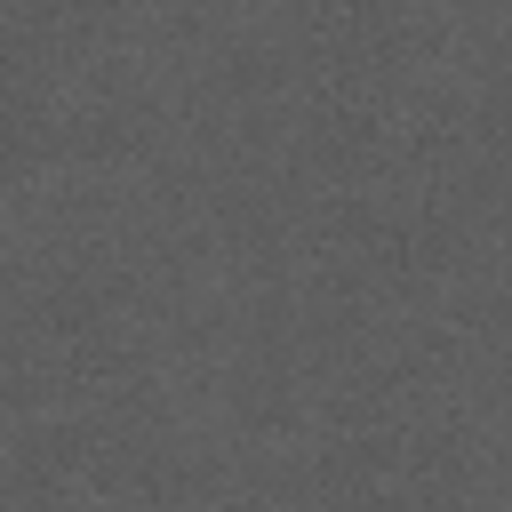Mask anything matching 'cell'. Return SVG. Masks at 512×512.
<instances>
[{
  "label": "cell",
  "instance_id": "1",
  "mask_svg": "<svg viewBox=\"0 0 512 512\" xmlns=\"http://www.w3.org/2000/svg\"><path fill=\"white\" fill-rule=\"evenodd\" d=\"M48 168H64V104H56V72L0 32V192L40 184Z\"/></svg>",
  "mask_w": 512,
  "mask_h": 512
},
{
  "label": "cell",
  "instance_id": "2",
  "mask_svg": "<svg viewBox=\"0 0 512 512\" xmlns=\"http://www.w3.org/2000/svg\"><path fill=\"white\" fill-rule=\"evenodd\" d=\"M344 512H432L424 496H360V504H344Z\"/></svg>",
  "mask_w": 512,
  "mask_h": 512
},
{
  "label": "cell",
  "instance_id": "3",
  "mask_svg": "<svg viewBox=\"0 0 512 512\" xmlns=\"http://www.w3.org/2000/svg\"><path fill=\"white\" fill-rule=\"evenodd\" d=\"M200 8H216V16H248V8H264V0H200Z\"/></svg>",
  "mask_w": 512,
  "mask_h": 512
},
{
  "label": "cell",
  "instance_id": "4",
  "mask_svg": "<svg viewBox=\"0 0 512 512\" xmlns=\"http://www.w3.org/2000/svg\"><path fill=\"white\" fill-rule=\"evenodd\" d=\"M216 512H248V504H216Z\"/></svg>",
  "mask_w": 512,
  "mask_h": 512
}]
</instances>
